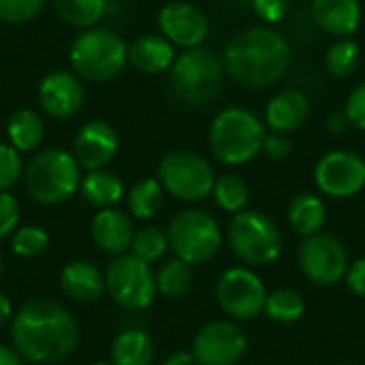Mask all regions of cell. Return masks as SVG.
<instances>
[{
	"instance_id": "obj_1",
	"label": "cell",
	"mask_w": 365,
	"mask_h": 365,
	"mask_svg": "<svg viewBox=\"0 0 365 365\" xmlns=\"http://www.w3.org/2000/svg\"><path fill=\"white\" fill-rule=\"evenodd\" d=\"M11 344L30 364H60L75 353L79 325L62 304L43 297L30 299L13 314Z\"/></svg>"
},
{
	"instance_id": "obj_2",
	"label": "cell",
	"mask_w": 365,
	"mask_h": 365,
	"mask_svg": "<svg viewBox=\"0 0 365 365\" xmlns=\"http://www.w3.org/2000/svg\"><path fill=\"white\" fill-rule=\"evenodd\" d=\"M220 58L233 83L261 90L280 81L289 71L291 43L272 26H255L233 34Z\"/></svg>"
},
{
	"instance_id": "obj_3",
	"label": "cell",
	"mask_w": 365,
	"mask_h": 365,
	"mask_svg": "<svg viewBox=\"0 0 365 365\" xmlns=\"http://www.w3.org/2000/svg\"><path fill=\"white\" fill-rule=\"evenodd\" d=\"M265 135V122L257 113L246 107H227L212 120L207 145L218 163L240 167L261 154Z\"/></svg>"
},
{
	"instance_id": "obj_4",
	"label": "cell",
	"mask_w": 365,
	"mask_h": 365,
	"mask_svg": "<svg viewBox=\"0 0 365 365\" xmlns=\"http://www.w3.org/2000/svg\"><path fill=\"white\" fill-rule=\"evenodd\" d=\"M24 186L38 205H60L68 201L81 184V167L75 156L60 148L36 152L24 165Z\"/></svg>"
},
{
	"instance_id": "obj_5",
	"label": "cell",
	"mask_w": 365,
	"mask_h": 365,
	"mask_svg": "<svg viewBox=\"0 0 365 365\" xmlns=\"http://www.w3.org/2000/svg\"><path fill=\"white\" fill-rule=\"evenodd\" d=\"M225 75L222 58L212 49L203 45L182 49L169 71L171 92L184 105L203 107L218 96Z\"/></svg>"
},
{
	"instance_id": "obj_6",
	"label": "cell",
	"mask_w": 365,
	"mask_h": 365,
	"mask_svg": "<svg viewBox=\"0 0 365 365\" xmlns=\"http://www.w3.org/2000/svg\"><path fill=\"white\" fill-rule=\"evenodd\" d=\"M68 62L79 79L103 83L124 71L128 45L118 32L94 26L77 34L68 49Z\"/></svg>"
},
{
	"instance_id": "obj_7",
	"label": "cell",
	"mask_w": 365,
	"mask_h": 365,
	"mask_svg": "<svg viewBox=\"0 0 365 365\" xmlns=\"http://www.w3.org/2000/svg\"><path fill=\"white\" fill-rule=\"evenodd\" d=\"M229 246L246 265H272L282 255V233L272 216L246 207L229 222Z\"/></svg>"
},
{
	"instance_id": "obj_8",
	"label": "cell",
	"mask_w": 365,
	"mask_h": 365,
	"mask_svg": "<svg viewBox=\"0 0 365 365\" xmlns=\"http://www.w3.org/2000/svg\"><path fill=\"white\" fill-rule=\"evenodd\" d=\"M169 250L186 261L188 265H199L214 259L222 246V229L218 220L197 207H186L178 212L167 227Z\"/></svg>"
},
{
	"instance_id": "obj_9",
	"label": "cell",
	"mask_w": 365,
	"mask_h": 365,
	"mask_svg": "<svg viewBox=\"0 0 365 365\" xmlns=\"http://www.w3.org/2000/svg\"><path fill=\"white\" fill-rule=\"evenodd\" d=\"M156 180L173 199L184 203H199L212 197L216 173L205 156L192 150H173L160 158Z\"/></svg>"
},
{
	"instance_id": "obj_10",
	"label": "cell",
	"mask_w": 365,
	"mask_h": 365,
	"mask_svg": "<svg viewBox=\"0 0 365 365\" xmlns=\"http://www.w3.org/2000/svg\"><path fill=\"white\" fill-rule=\"evenodd\" d=\"M105 289L113 304L130 312L150 308L158 293L152 267L130 252L113 257V261L107 265Z\"/></svg>"
},
{
	"instance_id": "obj_11",
	"label": "cell",
	"mask_w": 365,
	"mask_h": 365,
	"mask_svg": "<svg viewBox=\"0 0 365 365\" xmlns=\"http://www.w3.org/2000/svg\"><path fill=\"white\" fill-rule=\"evenodd\" d=\"M267 289L257 272L250 267H229L216 282V302L231 321H255L263 314Z\"/></svg>"
},
{
	"instance_id": "obj_12",
	"label": "cell",
	"mask_w": 365,
	"mask_h": 365,
	"mask_svg": "<svg viewBox=\"0 0 365 365\" xmlns=\"http://www.w3.org/2000/svg\"><path fill=\"white\" fill-rule=\"evenodd\" d=\"M302 274L317 287H336L344 282L351 259L346 246L329 233L306 237L297 252Z\"/></svg>"
},
{
	"instance_id": "obj_13",
	"label": "cell",
	"mask_w": 365,
	"mask_h": 365,
	"mask_svg": "<svg viewBox=\"0 0 365 365\" xmlns=\"http://www.w3.org/2000/svg\"><path fill=\"white\" fill-rule=\"evenodd\" d=\"M319 192L331 199H351L365 188V158L353 150H329L314 165Z\"/></svg>"
},
{
	"instance_id": "obj_14",
	"label": "cell",
	"mask_w": 365,
	"mask_h": 365,
	"mask_svg": "<svg viewBox=\"0 0 365 365\" xmlns=\"http://www.w3.org/2000/svg\"><path fill=\"white\" fill-rule=\"evenodd\" d=\"M248 351V336L237 321L220 319L203 325L192 340L197 365H237Z\"/></svg>"
},
{
	"instance_id": "obj_15",
	"label": "cell",
	"mask_w": 365,
	"mask_h": 365,
	"mask_svg": "<svg viewBox=\"0 0 365 365\" xmlns=\"http://www.w3.org/2000/svg\"><path fill=\"white\" fill-rule=\"evenodd\" d=\"M158 30L173 47L190 49L207 38L210 17L188 0H171L158 13Z\"/></svg>"
},
{
	"instance_id": "obj_16",
	"label": "cell",
	"mask_w": 365,
	"mask_h": 365,
	"mask_svg": "<svg viewBox=\"0 0 365 365\" xmlns=\"http://www.w3.org/2000/svg\"><path fill=\"white\" fill-rule=\"evenodd\" d=\"M120 139L115 128L105 120H90L86 122L75 141H73V156L81 171H96L107 169V165L118 154Z\"/></svg>"
},
{
	"instance_id": "obj_17",
	"label": "cell",
	"mask_w": 365,
	"mask_h": 365,
	"mask_svg": "<svg viewBox=\"0 0 365 365\" xmlns=\"http://www.w3.org/2000/svg\"><path fill=\"white\" fill-rule=\"evenodd\" d=\"M86 101V90L81 79L68 71H53L45 75L38 83V105L56 120L73 118L81 111Z\"/></svg>"
},
{
	"instance_id": "obj_18",
	"label": "cell",
	"mask_w": 365,
	"mask_h": 365,
	"mask_svg": "<svg viewBox=\"0 0 365 365\" xmlns=\"http://www.w3.org/2000/svg\"><path fill=\"white\" fill-rule=\"evenodd\" d=\"M90 235L94 246L101 252L120 257L130 250V242L135 235L133 218L128 212H122L118 207L98 210L90 225Z\"/></svg>"
},
{
	"instance_id": "obj_19",
	"label": "cell",
	"mask_w": 365,
	"mask_h": 365,
	"mask_svg": "<svg viewBox=\"0 0 365 365\" xmlns=\"http://www.w3.org/2000/svg\"><path fill=\"white\" fill-rule=\"evenodd\" d=\"M310 15L319 30L334 38H353L361 26L359 0H312Z\"/></svg>"
},
{
	"instance_id": "obj_20",
	"label": "cell",
	"mask_w": 365,
	"mask_h": 365,
	"mask_svg": "<svg viewBox=\"0 0 365 365\" xmlns=\"http://www.w3.org/2000/svg\"><path fill=\"white\" fill-rule=\"evenodd\" d=\"M310 115V98L297 88H287L274 94L263 111L265 128L274 133H293L306 124Z\"/></svg>"
},
{
	"instance_id": "obj_21",
	"label": "cell",
	"mask_w": 365,
	"mask_h": 365,
	"mask_svg": "<svg viewBox=\"0 0 365 365\" xmlns=\"http://www.w3.org/2000/svg\"><path fill=\"white\" fill-rule=\"evenodd\" d=\"M60 289L62 293L79 304H92L107 293L105 274L90 261H71L60 272Z\"/></svg>"
},
{
	"instance_id": "obj_22",
	"label": "cell",
	"mask_w": 365,
	"mask_h": 365,
	"mask_svg": "<svg viewBox=\"0 0 365 365\" xmlns=\"http://www.w3.org/2000/svg\"><path fill=\"white\" fill-rule=\"evenodd\" d=\"M175 56V47L163 34H143L128 45V64L143 75L169 73Z\"/></svg>"
},
{
	"instance_id": "obj_23",
	"label": "cell",
	"mask_w": 365,
	"mask_h": 365,
	"mask_svg": "<svg viewBox=\"0 0 365 365\" xmlns=\"http://www.w3.org/2000/svg\"><path fill=\"white\" fill-rule=\"evenodd\" d=\"M287 220L297 235H302L304 240L312 237L317 233H323V227L327 225V205L314 192H299L289 203Z\"/></svg>"
},
{
	"instance_id": "obj_24",
	"label": "cell",
	"mask_w": 365,
	"mask_h": 365,
	"mask_svg": "<svg viewBox=\"0 0 365 365\" xmlns=\"http://www.w3.org/2000/svg\"><path fill=\"white\" fill-rule=\"evenodd\" d=\"M79 192L92 207L107 210V207H115L122 201L124 184L118 173L109 169H96V171H86L79 184Z\"/></svg>"
},
{
	"instance_id": "obj_25",
	"label": "cell",
	"mask_w": 365,
	"mask_h": 365,
	"mask_svg": "<svg viewBox=\"0 0 365 365\" xmlns=\"http://www.w3.org/2000/svg\"><path fill=\"white\" fill-rule=\"evenodd\" d=\"M6 139L19 152H36L45 139V122L32 109H17L6 122Z\"/></svg>"
},
{
	"instance_id": "obj_26",
	"label": "cell",
	"mask_w": 365,
	"mask_h": 365,
	"mask_svg": "<svg viewBox=\"0 0 365 365\" xmlns=\"http://www.w3.org/2000/svg\"><path fill=\"white\" fill-rule=\"evenodd\" d=\"M109 361L113 365H152L154 342L143 329H124L111 342Z\"/></svg>"
},
{
	"instance_id": "obj_27",
	"label": "cell",
	"mask_w": 365,
	"mask_h": 365,
	"mask_svg": "<svg viewBox=\"0 0 365 365\" xmlns=\"http://www.w3.org/2000/svg\"><path fill=\"white\" fill-rule=\"evenodd\" d=\"M163 201L165 190L156 178H143L126 192L128 214L135 220H152L160 212Z\"/></svg>"
},
{
	"instance_id": "obj_28",
	"label": "cell",
	"mask_w": 365,
	"mask_h": 365,
	"mask_svg": "<svg viewBox=\"0 0 365 365\" xmlns=\"http://www.w3.org/2000/svg\"><path fill=\"white\" fill-rule=\"evenodd\" d=\"M154 278H156V291L169 299L184 297L192 289V280H195L192 265H188L186 261H182L178 257L165 261L160 265V269L154 274Z\"/></svg>"
},
{
	"instance_id": "obj_29",
	"label": "cell",
	"mask_w": 365,
	"mask_h": 365,
	"mask_svg": "<svg viewBox=\"0 0 365 365\" xmlns=\"http://www.w3.org/2000/svg\"><path fill=\"white\" fill-rule=\"evenodd\" d=\"M212 199L222 212H229L231 216L240 214L248 207V199H250L248 182L237 173H222L214 182Z\"/></svg>"
},
{
	"instance_id": "obj_30",
	"label": "cell",
	"mask_w": 365,
	"mask_h": 365,
	"mask_svg": "<svg viewBox=\"0 0 365 365\" xmlns=\"http://www.w3.org/2000/svg\"><path fill=\"white\" fill-rule=\"evenodd\" d=\"M53 11L73 28H94L107 13V0H51Z\"/></svg>"
},
{
	"instance_id": "obj_31",
	"label": "cell",
	"mask_w": 365,
	"mask_h": 365,
	"mask_svg": "<svg viewBox=\"0 0 365 365\" xmlns=\"http://www.w3.org/2000/svg\"><path fill=\"white\" fill-rule=\"evenodd\" d=\"M263 314L278 325H291L306 314V302L295 289H276L267 295Z\"/></svg>"
},
{
	"instance_id": "obj_32",
	"label": "cell",
	"mask_w": 365,
	"mask_h": 365,
	"mask_svg": "<svg viewBox=\"0 0 365 365\" xmlns=\"http://www.w3.org/2000/svg\"><path fill=\"white\" fill-rule=\"evenodd\" d=\"M169 250V237L167 231H163L160 227L148 225L135 231L133 242H130V255L137 257L139 261L152 265L156 261H160Z\"/></svg>"
},
{
	"instance_id": "obj_33",
	"label": "cell",
	"mask_w": 365,
	"mask_h": 365,
	"mask_svg": "<svg viewBox=\"0 0 365 365\" xmlns=\"http://www.w3.org/2000/svg\"><path fill=\"white\" fill-rule=\"evenodd\" d=\"M361 49L353 38H336L334 45L325 51V68L334 77H349L359 68Z\"/></svg>"
},
{
	"instance_id": "obj_34",
	"label": "cell",
	"mask_w": 365,
	"mask_h": 365,
	"mask_svg": "<svg viewBox=\"0 0 365 365\" xmlns=\"http://www.w3.org/2000/svg\"><path fill=\"white\" fill-rule=\"evenodd\" d=\"M47 246H49V235L38 225L19 227L11 235V250H13V255H17L21 259H34V257L43 255L47 250Z\"/></svg>"
},
{
	"instance_id": "obj_35",
	"label": "cell",
	"mask_w": 365,
	"mask_h": 365,
	"mask_svg": "<svg viewBox=\"0 0 365 365\" xmlns=\"http://www.w3.org/2000/svg\"><path fill=\"white\" fill-rule=\"evenodd\" d=\"M24 175L21 154L11 143H0V192H9Z\"/></svg>"
},
{
	"instance_id": "obj_36",
	"label": "cell",
	"mask_w": 365,
	"mask_h": 365,
	"mask_svg": "<svg viewBox=\"0 0 365 365\" xmlns=\"http://www.w3.org/2000/svg\"><path fill=\"white\" fill-rule=\"evenodd\" d=\"M47 0H0V19L6 24H26L41 15Z\"/></svg>"
},
{
	"instance_id": "obj_37",
	"label": "cell",
	"mask_w": 365,
	"mask_h": 365,
	"mask_svg": "<svg viewBox=\"0 0 365 365\" xmlns=\"http://www.w3.org/2000/svg\"><path fill=\"white\" fill-rule=\"evenodd\" d=\"M252 13L265 24V26H274L280 24L291 6V0H250L248 2Z\"/></svg>"
},
{
	"instance_id": "obj_38",
	"label": "cell",
	"mask_w": 365,
	"mask_h": 365,
	"mask_svg": "<svg viewBox=\"0 0 365 365\" xmlns=\"http://www.w3.org/2000/svg\"><path fill=\"white\" fill-rule=\"evenodd\" d=\"M19 229V203L15 195L0 192V240L11 237Z\"/></svg>"
},
{
	"instance_id": "obj_39",
	"label": "cell",
	"mask_w": 365,
	"mask_h": 365,
	"mask_svg": "<svg viewBox=\"0 0 365 365\" xmlns=\"http://www.w3.org/2000/svg\"><path fill=\"white\" fill-rule=\"evenodd\" d=\"M344 111L353 124V128L357 130H365V81H361L359 86H355L346 98Z\"/></svg>"
},
{
	"instance_id": "obj_40",
	"label": "cell",
	"mask_w": 365,
	"mask_h": 365,
	"mask_svg": "<svg viewBox=\"0 0 365 365\" xmlns=\"http://www.w3.org/2000/svg\"><path fill=\"white\" fill-rule=\"evenodd\" d=\"M291 150H293V143L289 139V135L284 133H274L269 130L263 139V154L269 158V160H284L291 156Z\"/></svg>"
},
{
	"instance_id": "obj_41",
	"label": "cell",
	"mask_w": 365,
	"mask_h": 365,
	"mask_svg": "<svg viewBox=\"0 0 365 365\" xmlns=\"http://www.w3.org/2000/svg\"><path fill=\"white\" fill-rule=\"evenodd\" d=\"M344 282L353 295L365 297V257L357 259V261H351Z\"/></svg>"
},
{
	"instance_id": "obj_42",
	"label": "cell",
	"mask_w": 365,
	"mask_h": 365,
	"mask_svg": "<svg viewBox=\"0 0 365 365\" xmlns=\"http://www.w3.org/2000/svg\"><path fill=\"white\" fill-rule=\"evenodd\" d=\"M325 126H327V130H329L331 135H344V133H349V130L353 128V124H351V120H349V115H346L344 109H342V111L329 113Z\"/></svg>"
},
{
	"instance_id": "obj_43",
	"label": "cell",
	"mask_w": 365,
	"mask_h": 365,
	"mask_svg": "<svg viewBox=\"0 0 365 365\" xmlns=\"http://www.w3.org/2000/svg\"><path fill=\"white\" fill-rule=\"evenodd\" d=\"M163 365H197V359L192 351H175L163 361Z\"/></svg>"
},
{
	"instance_id": "obj_44",
	"label": "cell",
	"mask_w": 365,
	"mask_h": 365,
	"mask_svg": "<svg viewBox=\"0 0 365 365\" xmlns=\"http://www.w3.org/2000/svg\"><path fill=\"white\" fill-rule=\"evenodd\" d=\"M21 355L6 344H0V365H21Z\"/></svg>"
},
{
	"instance_id": "obj_45",
	"label": "cell",
	"mask_w": 365,
	"mask_h": 365,
	"mask_svg": "<svg viewBox=\"0 0 365 365\" xmlns=\"http://www.w3.org/2000/svg\"><path fill=\"white\" fill-rule=\"evenodd\" d=\"M9 319H13V304L4 293H0V325H4Z\"/></svg>"
},
{
	"instance_id": "obj_46",
	"label": "cell",
	"mask_w": 365,
	"mask_h": 365,
	"mask_svg": "<svg viewBox=\"0 0 365 365\" xmlns=\"http://www.w3.org/2000/svg\"><path fill=\"white\" fill-rule=\"evenodd\" d=\"M92 365H113L111 361H96V364H92Z\"/></svg>"
},
{
	"instance_id": "obj_47",
	"label": "cell",
	"mask_w": 365,
	"mask_h": 365,
	"mask_svg": "<svg viewBox=\"0 0 365 365\" xmlns=\"http://www.w3.org/2000/svg\"><path fill=\"white\" fill-rule=\"evenodd\" d=\"M0 276H2V255H0Z\"/></svg>"
}]
</instances>
